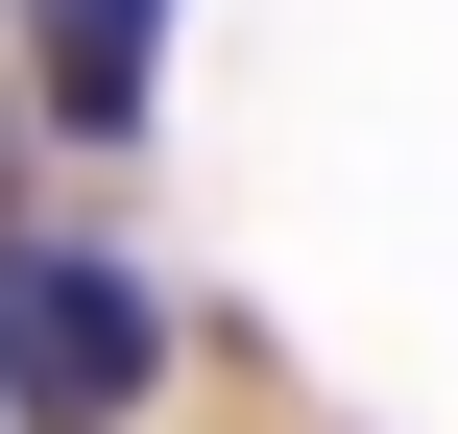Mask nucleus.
<instances>
[{
	"label": "nucleus",
	"instance_id": "f03ea898",
	"mask_svg": "<svg viewBox=\"0 0 458 434\" xmlns=\"http://www.w3.org/2000/svg\"><path fill=\"white\" fill-rule=\"evenodd\" d=\"M24 72H48L72 145H145V97H169V0H24Z\"/></svg>",
	"mask_w": 458,
	"mask_h": 434
},
{
	"label": "nucleus",
	"instance_id": "f257e3e1",
	"mask_svg": "<svg viewBox=\"0 0 458 434\" xmlns=\"http://www.w3.org/2000/svg\"><path fill=\"white\" fill-rule=\"evenodd\" d=\"M169 387V290L121 242H0V411L24 434H121Z\"/></svg>",
	"mask_w": 458,
	"mask_h": 434
}]
</instances>
